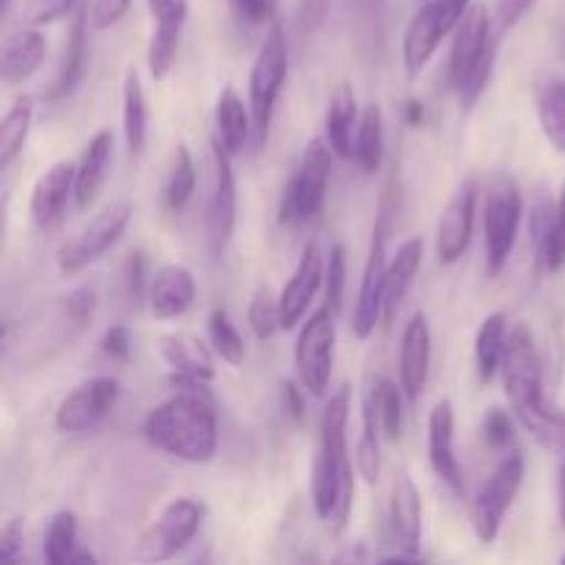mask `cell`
Instances as JSON below:
<instances>
[{
    "label": "cell",
    "instance_id": "43",
    "mask_svg": "<svg viewBox=\"0 0 565 565\" xmlns=\"http://www.w3.org/2000/svg\"><path fill=\"white\" fill-rule=\"evenodd\" d=\"M345 276H348V254L342 243H337L326 259V303L334 312L342 309V298H345Z\"/></svg>",
    "mask_w": 565,
    "mask_h": 565
},
{
    "label": "cell",
    "instance_id": "26",
    "mask_svg": "<svg viewBox=\"0 0 565 565\" xmlns=\"http://www.w3.org/2000/svg\"><path fill=\"white\" fill-rule=\"evenodd\" d=\"M158 351H160V356H163V362L171 367V373L191 375V379L213 384V379H215L213 351H210V348L204 345L199 337L185 334V331L160 334Z\"/></svg>",
    "mask_w": 565,
    "mask_h": 565
},
{
    "label": "cell",
    "instance_id": "23",
    "mask_svg": "<svg viewBox=\"0 0 565 565\" xmlns=\"http://www.w3.org/2000/svg\"><path fill=\"white\" fill-rule=\"evenodd\" d=\"M44 58H47V39L33 28H20V31L9 33L3 39V50H0V75L9 86L28 81L42 70Z\"/></svg>",
    "mask_w": 565,
    "mask_h": 565
},
{
    "label": "cell",
    "instance_id": "8",
    "mask_svg": "<svg viewBox=\"0 0 565 565\" xmlns=\"http://www.w3.org/2000/svg\"><path fill=\"white\" fill-rule=\"evenodd\" d=\"M207 508L193 497H180L171 500L163 511L158 513L154 522H149L141 530V535L132 544L130 557L136 563H163L180 555L196 533L202 530Z\"/></svg>",
    "mask_w": 565,
    "mask_h": 565
},
{
    "label": "cell",
    "instance_id": "19",
    "mask_svg": "<svg viewBox=\"0 0 565 565\" xmlns=\"http://www.w3.org/2000/svg\"><path fill=\"white\" fill-rule=\"evenodd\" d=\"M430 323L425 312H414L401 337V356H397V379L408 403H419L430 379Z\"/></svg>",
    "mask_w": 565,
    "mask_h": 565
},
{
    "label": "cell",
    "instance_id": "41",
    "mask_svg": "<svg viewBox=\"0 0 565 565\" xmlns=\"http://www.w3.org/2000/svg\"><path fill=\"white\" fill-rule=\"evenodd\" d=\"M248 326H252L254 337L263 342H268L281 329L279 298L270 292V287L259 285L252 292V301H248Z\"/></svg>",
    "mask_w": 565,
    "mask_h": 565
},
{
    "label": "cell",
    "instance_id": "38",
    "mask_svg": "<svg viewBox=\"0 0 565 565\" xmlns=\"http://www.w3.org/2000/svg\"><path fill=\"white\" fill-rule=\"evenodd\" d=\"M193 191H196V163H193L191 149L185 143H177L171 154L169 180H166V207L171 213H182L193 199Z\"/></svg>",
    "mask_w": 565,
    "mask_h": 565
},
{
    "label": "cell",
    "instance_id": "10",
    "mask_svg": "<svg viewBox=\"0 0 565 565\" xmlns=\"http://www.w3.org/2000/svg\"><path fill=\"white\" fill-rule=\"evenodd\" d=\"M522 483L524 456L522 450L513 447V450L502 452L500 463L494 467L491 478L480 486L478 497H475L472 508H469V522H472V530L480 544H494L513 500L522 491Z\"/></svg>",
    "mask_w": 565,
    "mask_h": 565
},
{
    "label": "cell",
    "instance_id": "17",
    "mask_svg": "<svg viewBox=\"0 0 565 565\" xmlns=\"http://www.w3.org/2000/svg\"><path fill=\"white\" fill-rule=\"evenodd\" d=\"M480 185L475 177H467L447 199L441 218L436 224V257L441 265H456L472 243L475 213H478Z\"/></svg>",
    "mask_w": 565,
    "mask_h": 565
},
{
    "label": "cell",
    "instance_id": "54",
    "mask_svg": "<svg viewBox=\"0 0 565 565\" xmlns=\"http://www.w3.org/2000/svg\"><path fill=\"white\" fill-rule=\"evenodd\" d=\"M557 519H561V527L565 530V452L561 472H557Z\"/></svg>",
    "mask_w": 565,
    "mask_h": 565
},
{
    "label": "cell",
    "instance_id": "44",
    "mask_svg": "<svg viewBox=\"0 0 565 565\" xmlns=\"http://www.w3.org/2000/svg\"><path fill=\"white\" fill-rule=\"evenodd\" d=\"M539 0H497L494 9H491V25H494V36L500 42H505L508 33L524 20V17L533 11V6Z\"/></svg>",
    "mask_w": 565,
    "mask_h": 565
},
{
    "label": "cell",
    "instance_id": "47",
    "mask_svg": "<svg viewBox=\"0 0 565 565\" xmlns=\"http://www.w3.org/2000/svg\"><path fill=\"white\" fill-rule=\"evenodd\" d=\"M132 0H92V9H88V17H92V25L97 31H105V28H114L116 22H121L130 11Z\"/></svg>",
    "mask_w": 565,
    "mask_h": 565
},
{
    "label": "cell",
    "instance_id": "12",
    "mask_svg": "<svg viewBox=\"0 0 565 565\" xmlns=\"http://www.w3.org/2000/svg\"><path fill=\"white\" fill-rule=\"evenodd\" d=\"M334 345H337V312L323 303L309 315L296 340V367L303 390L315 397H323L331 384L334 370Z\"/></svg>",
    "mask_w": 565,
    "mask_h": 565
},
{
    "label": "cell",
    "instance_id": "27",
    "mask_svg": "<svg viewBox=\"0 0 565 565\" xmlns=\"http://www.w3.org/2000/svg\"><path fill=\"white\" fill-rule=\"evenodd\" d=\"M110 152H114V132L99 130L92 141L83 147L81 160H77L75 169V207L88 210L94 204V199L103 191L105 174H108Z\"/></svg>",
    "mask_w": 565,
    "mask_h": 565
},
{
    "label": "cell",
    "instance_id": "11",
    "mask_svg": "<svg viewBox=\"0 0 565 565\" xmlns=\"http://www.w3.org/2000/svg\"><path fill=\"white\" fill-rule=\"evenodd\" d=\"M331 147L326 138H312L307 143L298 163L296 174L287 182L285 199H281V221L290 224H303L323 213L326 207V191H329L331 180Z\"/></svg>",
    "mask_w": 565,
    "mask_h": 565
},
{
    "label": "cell",
    "instance_id": "56",
    "mask_svg": "<svg viewBox=\"0 0 565 565\" xmlns=\"http://www.w3.org/2000/svg\"><path fill=\"white\" fill-rule=\"evenodd\" d=\"M180 3V0H149V11H152V17L163 14V11L174 9V6Z\"/></svg>",
    "mask_w": 565,
    "mask_h": 565
},
{
    "label": "cell",
    "instance_id": "52",
    "mask_svg": "<svg viewBox=\"0 0 565 565\" xmlns=\"http://www.w3.org/2000/svg\"><path fill=\"white\" fill-rule=\"evenodd\" d=\"M326 9H329V0H303L301 3V20L303 25L315 28L326 17Z\"/></svg>",
    "mask_w": 565,
    "mask_h": 565
},
{
    "label": "cell",
    "instance_id": "58",
    "mask_svg": "<svg viewBox=\"0 0 565 565\" xmlns=\"http://www.w3.org/2000/svg\"><path fill=\"white\" fill-rule=\"evenodd\" d=\"M563 50H565V44H563Z\"/></svg>",
    "mask_w": 565,
    "mask_h": 565
},
{
    "label": "cell",
    "instance_id": "57",
    "mask_svg": "<svg viewBox=\"0 0 565 565\" xmlns=\"http://www.w3.org/2000/svg\"><path fill=\"white\" fill-rule=\"evenodd\" d=\"M11 9V0H0V11H3V14H6V11H9Z\"/></svg>",
    "mask_w": 565,
    "mask_h": 565
},
{
    "label": "cell",
    "instance_id": "3",
    "mask_svg": "<svg viewBox=\"0 0 565 565\" xmlns=\"http://www.w3.org/2000/svg\"><path fill=\"white\" fill-rule=\"evenodd\" d=\"M500 373L516 423L544 450L565 452V414L546 401L544 364L527 326H516L508 334V351Z\"/></svg>",
    "mask_w": 565,
    "mask_h": 565
},
{
    "label": "cell",
    "instance_id": "1",
    "mask_svg": "<svg viewBox=\"0 0 565 565\" xmlns=\"http://www.w3.org/2000/svg\"><path fill=\"white\" fill-rule=\"evenodd\" d=\"M174 395L143 419V439L154 450L185 463H210L218 450V417L207 381L171 373Z\"/></svg>",
    "mask_w": 565,
    "mask_h": 565
},
{
    "label": "cell",
    "instance_id": "5",
    "mask_svg": "<svg viewBox=\"0 0 565 565\" xmlns=\"http://www.w3.org/2000/svg\"><path fill=\"white\" fill-rule=\"evenodd\" d=\"M287 81V36L279 20L270 22L263 44L257 50L252 72H248V108L254 121V149H263L270 136V121H274L276 99Z\"/></svg>",
    "mask_w": 565,
    "mask_h": 565
},
{
    "label": "cell",
    "instance_id": "2",
    "mask_svg": "<svg viewBox=\"0 0 565 565\" xmlns=\"http://www.w3.org/2000/svg\"><path fill=\"white\" fill-rule=\"evenodd\" d=\"M348 417H351V384L331 392L320 414V445L312 467V505L331 535H342L353 511V463L348 456Z\"/></svg>",
    "mask_w": 565,
    "mask_h": 565
},
{
    "label": "cell",
    "instance_id": "33",
    "mask_svg": "<svg viewBox=\"0 0 565 565\" xmlns=\"http://www.w3.org/2000/svg\"><path fill=\"white\" fill-rule=\"evenodd\" d=\"M508 351V318L505 312H491L480 323L475 337V364L483 384H491L502 370V359Z\"/></svg>",
    "mask_w": 565,
    "mask_h": 565
},
{
    "label": "cell",
    "instance_id": "55",
    "mask_svg": "<svg viewBox=\"0 0 565 565\" xmlns=\"http://www.w3.org/2000/svg\"><path fill=\"white\" fill-rule=\"evenodd\" d=\"M423 119H425L423 103H419V99H408V105H406V121H408V125L417 127V125H423Z\"/></svg>",
    "mask_w": 565,
    "mask_h": 565
},
{
    "label": "cell",
    "instance_id": "49",
    "mask_svg": "<svg viewBox=\"0 0 565 565\" xmlns=\"http://www.w3.org/2000/svg\"><path fill=\"white\" fill-rule=\"evenodd\" d=\"M103 353L105 356H110L114 362H127L130 359V351H132V342H130V331H127V326L116 323L110 326L108 331L103 334Z\"/></svg>",
    "mask_w": 565,
    "mask_h": 565
},
{
    "label": "cell",
    "instance_id": "6",
    "mask_svg": "<svg viewBox=\"0 0 565 565\" xmlns=\"http://www.w3.org/2000/svg\"><path fill=\"white\" fill-rule=\"evenodd\" d=\"M524 215V196L522 188L513 177L500 174L491 180L489 193H486V213H483V232H486V270L491 279L508 268L513 248H516L519 230H522Z\"/></svg>",
    "mask_w": 565,
    "mask_h": 565
},
{
    "label": "cell",
    "instance_id": "35",
    "mask_svg": "<svg viewBox=\"0 0 565 565\" xmlns=\"http://www.w3.org/2000/svg\"><path fill=\"white\" fill-rule=\"evenodd\" d=\"M370 401H373L375 412H379L381 430H384V439L397 441L403 436V423H406V392H403L401 381H392L386 375L375 379V384L370 386Z\"/></svg>",
    "mask_w": 565,
    "mask_h": 565
},
{
    "label": "cell",
    "instance_id": "18",
    "mask_svg": "<svg viewBox=\"0 0 565 565\" xmlns=\"http://www.w3.org/2000/svg\"><path fill=\"white\" fill-rule=\"evenodd\" d=\"M75 169L72 160H55L36 180L31 191V221L42 232L55 230L64 221L70 199H75Z\"/></svg>",
    "mask_w": 565,
    "mask_h": 565
},
{
    "label": "cell",
    "instance_id": "39",
    "mask_svg": "<svg viewBox=\"0 0 565 565\" xmlns=\"http://www.w3.org/2000/svg\"><path fill=\"white\" fill-rule=\"evenodd\" d=\"M77 550V516L72 511H58L44 535V561L50 565H72Z\"/></svg>",
    "mask_w": 565,
    "mask_h": 565
},
{
    "label": "cell",
    "instance_id": "32",
    "mask_svg": "<svg viewBox=\"0 0 565 565\" xmlns=\"http://www.w3.org/2000/svg\"><path fill=\"white\" fill-rule=\"evenodd\" d=\"M121 127H125L127 149H130L132 158H138L147 147L149 108L141 77H138L136 70H127L125 83H121Z\"/></svg>",
    "mask_w": 565,
    "mask_h": 565
},
{
    "label": "cell",
    "instance_id": "50",
    "mask_svg": "<svg viewBox=\"0 0 565 565\" xmlns=\"http://www.w3.org/2000/svg\"><path fill=\"white\" fill-rule=\"evenodd\" d=\"M235 6L248 25H270L276 20V0H235Z\"/></svg>",
    "mask_w": 565,
    "mask_h": 565
},
{
    "label": "cell",
    "instance_id": "13",
    "mask_svg": "<svg viewBox=\"0 0 565 565\" xmlns=\"http://www.w3.org/2000/svg\"><path fill=\"white\" fill-rule=\"evenodd\" d=\"M132 218V207L127 202H110L77 232L72 241H66L58 248V270L64 276H75L86 270L88 265L97 263L108 248H114L121 241Z\"/></svg>",
    "mask_w": 565,
    "mask_h": 565
},
{
    "label": "cell",
    "instance_id": "48",
    "mask_svg": "<svg viewBox=\"0 0 565 565\" xmlns=\"http://www.w3.org/2000/svg\"><path fill=\"white\" fill-rule=\"evenodd\" d=\"M143 270H147V259H143V252H130L125 263V287L130 301L141 303L147 298L149 281L143 279Z\"/></svg>",
    "mask_w": 565,
    "mask_h": 565
},
{
    "label": "cell",
    "instance_id": "28",
    "mask_svg": "<svg viewBox=\"0 0 565 565\" xmlns=\"http://www.w3.org/2000/svg\"><path fill=\"white\" fill-rule=\"evenodd\" d=\"M185 22H188V0H180L174 9L154 17V31L147 47V66L152 81H163V77L171 72V66H174Z\"/></svg>",
    "mask_w": 565,
    "mask_h": 565
},
{
    "label": "cell",
    "instance_id": "53",
    "mask_svg": "<svg viewBox=\"0 0 565 565\" xmlns=\"http://www.w3.org/2000/svg\"><path fill=\"white\" fill-rule=\"evenodd\" d=\"M285 403H287V412H290V417L296 419V423H303V395H301V390L292 384V381H287L285 384Z\"/></svg>",
    "mask_w": 565,
    "mask_h": 565
},
{
    "label": "cell",
    "instance_id": "15",
    "mask_svg": "<svg viewBox=\"0 0 565 565\" xmlns=\"http://www.w3.org/2000/svg\"><path fill=\"white\" fill-rule=\"evenodd\" d=\"M116 401H119V381L114 375H94L61 401L55 412V428L70 436L88 434L108 417Z\"/></svg>",
    "mask_w": 565,
    "mask_h": 565
},
{
    "label": "cell",
    "instance_id": "42",
    "mask_svg": "<svg viewBox=\"0 0 565 565\" xmlns=\"http://www.w3.org/2000/svg\"><path fill=\"white\" fill-rule=\"evenodd\" d=\"M513 412L505 408H489L483 417V439L494 452H508L516 447V434H513Z\"/></svg>",
    "mask_w": 565,
    "mask_h": 565
},
{
    "label": "cell",
    "instance_id": "4",
    "mask_svg": "<svg viewBox=\"0 0 565 565\" xmlns=\"http://www.w3.org/2000/svg\"><path fill=\"white\" fill-rule=\"evenodd\" d=\"M500 47L502 42L494 36V25H491V9H486L483 3L469 6L452 31L450 61H447V77L463 110L475 108L489 88Z\"/></svg>",
    "mask_w": 565,
    "mask_h": 565
},
{
    "label": "cell",
    "instance_id": "46",
    "mask_svg": "<svg viewBox=\"0 0 565 565\" xmlns=\"http://www.w3.org/2000/svg\"><path fill=\"white\" fill-rule=\"evenodd\" d=\"M75 6L77 0H28L25 20L36 28L47 25V22H55L64 14H70Z\"/></svg>",
    "mask_w": 565,
    "mask_h": 565
},
{
    "label": "cell",
    "instance_id": "7",
    "mask_svg": "<svg viewBox=\"0 0 565 565\" xmlns=\"http://www.w3.org/2000/svg\"><path fill=\"white\" fill-rule=\"evenodd\" d=\"M392 188H386L384 196H381L379 215H375L373 237H370V252L364 259L362 270V285H359L356 307H353V334L359 340H367L375 331V326H381V315H384V287H386V243H390L392 232Z\"/></svg>",
    "mask_w": 565,
    "mask_h": 565
},
{
    "label": "cell",
    "instance_id": "24",
    "mask_svg": "<svg viewBox=\"0 0 565 565\" xmlns=\"http://www.w3.org/2000/svg\"><path fill=\"white\" fill-rule=\"evenodd\" d=\"M88 6H81L72 17L70 33H66L64 53H61L58 75H55L53 88H50V99H66L75 94V88L81 86L83 72H86V55H88Z\"/></svg>",
    "mask_w": 565,
    "mask_h": 565
},
{
    "label": "cell",
    "instance_id": "34",
    "mask_svg": "<svg viewBox=\"0 0 565 565\" xmlns=\"http://www.w3.org/2000/svg\"><path fill=\"white\" fill-rule=\"evenodd\" d=\"M353 160L364 174H375L384 163V114L379 103H370L362 110L356 138H353Z\"/></svg>",
    "mask_w": 565,
    "mask_h": 565
},
{
    "label": "cell",
    "instance_id": "51",
    "mask_svg": "<svg viewBox=\"0 0 565 565\" xmlns=\"http://www.w3.org/2000/svg\"><path fill=\"white\" fill-rule=\"evenodd\" d=\"M22 541H25L22 522L20 519H11V522L3 527V533H0V557H6V561H11V563L20 561Z\"/></svg>",
    "mask_w": 565,
    "mask_h": 565
},
{
    "label": "cell",
    "instance_id": "22",
    "mask_svg": "<svg viewBox=\"0 0 565 565\" xmlns=\"http://www.w3.org/2000/svg\"><path fill=\"white\" fill-rule=\"evenodd\" d=\"M196 301V281L185 265H163L149 276L147 303L158 320L182 318Z\"/></svg>",
    "mask_w": 565,
    "mask_h": 565
},
{
    "label": "cell",
    "instance_id": "20",
    "mask_svg": "<svg viewBox=\"0 0 565 565\" xmlns=\"http://www.w3.org/2000/svg\"><path fill=\"white\" fill-rule=\"evenodd\" d=\"M428 461L436 478L452 491L463 494V472L456 456V408L450 401H439L428 417Z\"/></svg>",
    "mask_w": 565,
    "mask_h": 565
},
{
    "label": "cell",
    "instance_id": "40",
    "mask_svg": "<svg viewBox=\"0 0 565 565\" xmlns=\"http://www.w3.org/2000/svg\"><path fill=\"white\" fill-rule=\"evenodd\" d=\"M207 334L215 356H221L226 364H232V367L243 364V359H246V342H243L241 331L235 329V323H232V318L226 315V309L218 307L210 312Z\"/></svg>",
    "mask_w": 565,
    "mask_h": 565
},
{
    "label": "cell",
    "instance_id": "45",
    "mask_svg": "<svg viewBox=\"0 0 565 565\" xmlns=\"http://www.w3.org/2000/svg\"><path fill=\"white\" fill-rule=\"evenodd\" d=\"M565 268V182L561 199L555 204V232H552L550 248H546V259H544V270L550 274H557V270Z\"/></svg>",
    "mask_w": 565,
    "mask_h": 565
},
{
    "label": "cell",
    "instance_id": "25",
    "mask_svg": "<svg viewBox=\"0 0 565 565\" xmlns=\"http://www.w3.org/2000/svg\"><path fill=\"white\" fill-rule=\"evenodd\" d=\"M425 243L423 237H408L392 257L390 270H386V287H384V315H381V326L390 329L395 315L401 312L403 301H406L412 281L417 276L419 265H423Z\"/></svg>",
    "mask_w": 565,
    "mask_h": 565
},
{
    "label": "cell",
    "instance_id": "14",
    "mask_svg": "<svg viewBox=\"0 0 565 565\" xmlns=\"http://www.w3.org/2000/svg\"><path fill=\"white\" fill-rule=\"evenodd\" d=\"M210 158H213V177H210L207 213H204V232H207V246L215 257L226 252L235 232L237 221V182L232 171V154L218 143V138H210Z\"/></svg>",
    "mask_w": 565,
    "mask_h": 565
},
{
    "label": "cell",
    "instance_id": "31",
    "mask_svg": "<svg viewBox=\"0 0 565 565\" xmlns=\"http://www.w3.org/2000/svg\"><path fill=\"white\" fill-rule=\"evenodd\" d=\"M359 119L362 116H359L356 92H353L351 83H340L337 92L331 94L329 110H326V143L337 158H353V138H356Z\"/></svg>",
    "mask_w": 565,
    "mask_h": 565
},
{
    "label": "cell",
    "instance_id": "29",
    "mask_svg": "<svg viewBox=\"0 0 565 565\" xmlns=\"http://www.w3.org/2000/svg\"><path fill=\"white\" fill-rule=\"evenodd\" d=\"M215 132L213 138H218L221 147L235 158L246 149V143L254 136V121H252V108H246V103L241 99V94L232 86H226L224 92L215 99L213 110Z\"/></svg>",
    "mask_w": 565,
    "mask_h": 565
},
{
    "label": "cell",
    "instance_id": "21",
    "mask_svg": "<svg viewBox=\"0 0 565 565\" xmlns=\"http://www.w3.org/2000/svg\"><path fill=\"white\" fill-rule=\"evenodd\" d=\"M326 281V263H323V254L315 243H309L303 248L301 259H298V268L292 274V279L287 281L285 290L279 296V309H281V329L290 331L296 329L298 323L303 320L307 315L309 303L312 298L318 296L320 285Z\"/></svg>",
    "mask_w": 565,
    "mask_h": 565
},
{
    "label": "cell",
    "instance_id": "30",
    "mask_svg": "<svg viewBox=\"0 0 565 565\" xmlns=\"http://www.w3.org/2000/svg\"><path fill=\"white\" fill-rule=\"evenodd\" d=\"M533 99L544 138L552 143V149L565 154V77L555 72L535 77Z\"/></svg>",
    "mask_w": 565,
    "mask_h": 565
},
{
    "label": "cell",
    "instance_id": "37",
    "mask_svg": "<svg viewBox=\"0 0 565 565\" xmlns=\"http://www.w3.org/2000/svg\"><path fill=\"white\" fill-rule=\"evenodd\" d=\"M381 423L370 395L362 403V439L356 445V472L362 475L364 483L375 486L381 478Z\"/></svg>",
    "mask_w": 565,
    "mask_h": 565
},
{
    "label": "cell",
    "instance_id": "36",
    "mask_svg": "<svg viewBox=\"0 0 565 565\" xmlns=\"http://www.w3.org/2000/svg\"><path fill=\"white\" fill-rule=\"evenodd\" d=\"M33 127V99L20 97L14 99L0 121V169H9L22 154L28 141V132Z\"/></svg>",
    "mask_w": 565,
    "mask_h": 565
},
{
    "label": "cell",
    "instance_id": "9",
    "mask_svg": "<svg viewBox=\"0 0 565 565\" xmlns=\"http://www.w3.org/2000/svg\"><path fill=\"white\" fill-rule=\"evenodd\" d=\"M472 0H428L408 20L403 33V70L408 81H417L430 64L439 44L458 28Z\"/></svg>",
    "mask_w": 565,
    "mask_h": 565
},
{
    "label": "cell",
    "instance_id": "16",
    "mask_svg": "<svg viewBox=\"0 0 565 565\" xmlns=\"http://www.w3.org/2000/svg\"><path fill=\"white\" fill-rule=\"evenodd\" d=\"M390 541L395 546L384 561H417L423 541V497L406 469H397L390 497Z\"/></svg>",
    "mask_w": 565,
    "mask_h": 565
}]
</instances>
